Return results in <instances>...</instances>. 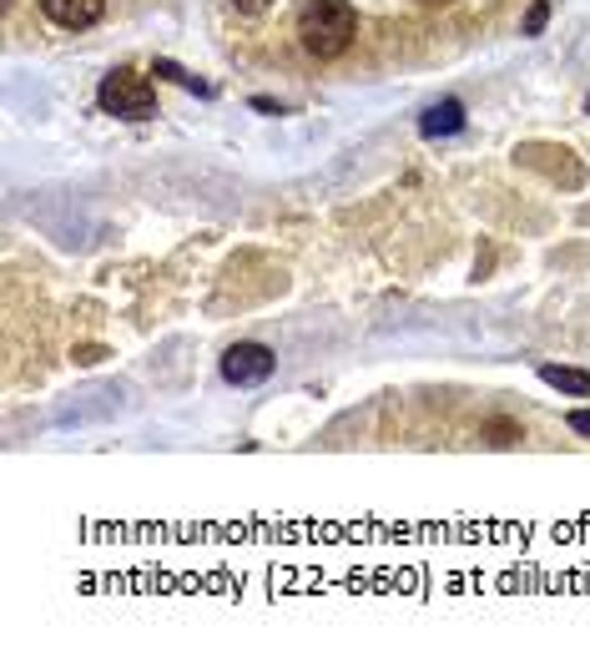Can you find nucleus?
<instances>
[{
    "mask_svg": "<svg viewBox=\"0 0 590 656\" xmlns=\"http://www.w3.org/2000/svg\"><path fill=\"white\" fill-rule=\"evenodd\" d=\"M353 36H359V11H353L349 0H308L303 11H298V41L318 61L343 56Z\"/></svg>",
    "mask_w": 590,
    "mask_h": 656,
    "instance_id": "1",
    "label": "nucleus"
},
{
    "mask_svg": "<svg viewBox=\"0 0 590 656\" xmlns=\"http://www.w3.org/2000/svg\"><path fill=\"white\" fill-rule=\"evenodd\" d=\"M222 374H228V384H262L273 374V349L268 344H232L222 354Z\"/></svg>",
    "mask_w": 590,
    "mask_h": 656,
    "instance_id": "3",
    "label": "nucleus"
},
{
    "mask_svg": "<svg viewBox=\"0 0 590 656\" xmlns=\"http://www.w3.org/2000/svg\"><path fill=\"white\" fill-rule=\"evenodd\" d=\"M41 11L51 16L56 26H66V31H87V26L101 21L107 0H41Z\"/></svg>",
    "mask_w": 590,
    "mask_h": 656,
    "instance_id": "4",
    "label": "nucleus"
},
{
    "mask_svg": "<svg viewBox=\"0 0 590 656\" xmlns=\"http://www.w3.org/2000/svg\"><path fill=\"white\" fill-rule=\"evenodd\" d=\"M97 101H101V111H111V117H127V121H147L157 111L152 81L137 77V71H111V77L101 81Z\"/></svg>",
    "mask_w": 590,
    "mask_h": 656,
    "instance_id": "2",
    "label": "nucleus"
},
{
    "mask_svg": "<svg viewBox=\"0 0 590 656\" xmlns=\"http://www.w3.org/2000/svg\"><path fill=\"white\" fill-rule=\"evenodd\" d=\"M540 379L560 394H576V399H590V374L586 369H560V364H540Z\"/></svg>",
    "mask_w": 590,
    "mask_h": 656,
    "instance_id": "5",
    "label": "nucleus"
},
{
    "mask_svg": "<svg viewBox=\"0 0 590 656\" xmlns=\"http://www.w3.org/2000/svg\"><path fill=\"white\" fill-rule=\"evenodd\" d=\"M570 429L590 439V409H570Z\"/></svg>",
    "mask_w": 590,
    "mask_h": 656,
    "instance_id": "8",
    "label": "nucleus"
},
{
    "mask_svg": "<svg viewBox=\"0 0 590 656\" xmlns=\"http://www.w3.org/2000/svg\"><path fill=\"white\" fill-rule=\"evenodd\" d=\"M232 6H238V11H242V16H258V11H262V6H268V0H232Z\"/></svg>",
    "mask_w": 590,
    "mask_h": 656,
    "instance_id": "9",
    "label": "nucleus"
},
{
    "mask_svg": "<svg viewBox=\"0 0 590 656\" xmlns=\"http://www.w3.org/2000/svg\"><path fill=\"white\" fill-rule=\"evenodd\" d=\"M464 127V107L459 101H439V107L424 111V131L429 137H449V131Z\"/></svg>",
    "mask_w": 590,
    "mask_h": 656,
    "instance_id": "6",
    "label": "nucleus"
},
{
    "mask_svg": "<svg viewBox=\"0 0 590 656\" xmlns=\"http://www.w3.org/2000/svg\"><path fill=\"white\" fill-rule=\"evenodd\" d=\"M546 21H550V6H546V0H536V6H530V16H524V36H540V31H546Z\"/></svg>",
    "mask_w": 590,
    "mask_h": 656,
    "instance_id": "7",
    "label": "nucleus"
}]
</instances>
